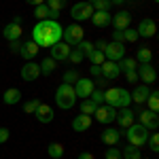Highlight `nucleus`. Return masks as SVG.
I'll use <instances>...</instances> for the list:
<instances>
[{
    "label": "nucleus",
    "instance_id": "f8f14e48",
    "mask_svg": "<svg viewBox=\"0 0 159 159\" xmlns=\"http://www.w3.org/2000/svg\"><path fill=\"white\" fill-rule=\"evenodd\" d=\"M136 32H138V36H142V38H151V36H155V32H157V24L151 17H144V19H140Z\"/></svg>",
    "mask_w": 159,
    "mask_h": 159
},
{
    "label": "nucleus",
    "instance_id": "20e7f679",
    "mask_svg": "<svg viewBox=\"0 0 159 159\" xmlns=\"http://www.w3.org/2000/svg\"><path fill=\"white\" fill-rule=\"evenodd\" d=\"M127 132H125V138H127V144H132V147H144L148 140V132L144 125H140V123H132L129 127H125Z\"/></svg>",
    "mask_w": 159,
    "mask_h": 159
},
{
    "label": "nucleus",
    "instance_id": "a211bd4d",
    "mask_svg": "<svg viewBox=\"0 0 159 159\" xmlns=\"http://www.w3.org/2000/svg\"><path fill=\"white\" fill-rule=\"evenodd\" d=\"M89 21L96 28H108L110 21H112V15H110V11H93V15L89 17Z\"/></svg>",
    "mask_w": 159,
    "mask_h": 159
},
{
    "label": "nucleus",
    "instance_id": "a18cd8bd",
    "mask_svg": "<svg viewBox=\"0 0 159 159\" xmlns=\"http://www.w3.org/2000/svg\"><path fill=\"white\" fill-rule=\"evenodd\" d=\"M9 136H11V132H9L7 127H0V144H4V142L9 140Z\"/></svg>",
    "mask_w": 159,
    "mask_h": 159
},
{
    "label": "nucleus",
    "instance_id": "49530a36",
    "mask_svg": "<svg viewBox=\"0 0 159 159\" xmlns=\"http://www.w3.org/2000/svg\"><path fill=\"white\" fill-rule=\"evenodd\" d=\"M19 47H21L19 40H11V43H9V51H11V53H19Z\"/></svg>",
    "mask_w": 159,
    "mask_h": 159
},
{
    "label": "nucleus",
    "instance_id": "ddd939ff",
    "mask_svg": "<svg viewBox=\"0 0 159 159\" xmlns=\"http://www.w3.org/2000/svg\"><path fill=\"white\" fill-rule=\"evenodd\" d=\"M110 25H112L115 30H125V28H129V25H132V13H129V11L115 13V15H112Z\"/></svg>",
    "mask_w": 159,
    "mask_h": 159
},
{
    "label": "nucleus",
    "instance_id": "37998d69",
    "mask_svg": "<svg viewBox=\"0 0 159 159\" xmlns=\"http://www.w3.org/2000/svg\"><path fill=\"white\" fill-rule=\"evenodd\" d=\"M106 159H123L121 157V151L119 148H115V147H108L106 148V155H104Z\"/></svg>",
    "mask_w": 159,
    "mask_h": 159
},
{
    "label": "nucleus",
    "instance_id": "c85d7f7f",
    "mask_svg": "<svg viewBox=\"0 0 159 159\" xmlns=\"http://www.w3.org/2000/svg\"><path fill=\"white\" fill-rule=\"evenodd\" d=\"M47 155H49L51 159H61L64 157V144H60V142H51L49 147H47Z\"/></svg>",
    "mask_w": 159,
    "mask_h": 159
},
{
    "label": "nucleus",
    "instance_id": "6ab92c4d",
    "mask_svg": "<svg viewBox=\"0 0 159 159\" xmlns=\"http://www.w3.org/2000/svg\"><path fill=\"white\" fill-rule=\"evenodd\" d=\"M100 138H102V142H104L106 147H117V142L121 140V132L115 129V127H106Z\"/></svg>",
    "mask_w": 159,
    "mask_h": 159
},
{
    "label": "nucleus",
    "instance_id": "c756f323",
    "mask_svg": "<svg viewBox=\"0 0 159 159\" xmlns=\"http://www.w3.org/2000/svg\"><path fill=\"white\" fill-rule=\"evenodd\" d=\"M121 157H123V159H142V153H140V148H138V147H132V144H127V147L123 148Z\"/></svg>",
    "mask_w": 159,
    "mask_h": 159
},
{
    "label": "nucleus",
    "instance_id": "c9c22d12",
    "mask_svg": "<svg viewBox=\"0 0 159 159\" xmlns=\"http://www.w3.org/2000/svg\"><path fill=\"white\" fill-rule=\"evenodd\" d=\"M83 60H85L83 51H79L76 47H74V49H70V55H68V61H70V64H81Z\"/></svg>",
    "mask_w": 159,
    "mask_h": 159
},
{
    "label": "nucleus",
    "instance_id": "423d86ee",
    "mask_svg": "<svg viewBox=\"0 0 159 159\" xmlns=\"http://www.w3.org/2000/svg\"><path fill=\"white\" fill-rule=\"evenodd\" d=\"M61 40L66 43V45H70V47H76L81 40H83V28L79 24H70L64 28V32H61Z\"/></svg>",
    "mask_w": 159,
    "mask_h": 159
},
{
    "label": "nucleus",
    "instance_id": "a19ab883",
    "mask_svg": "<svg viewBox=\"0 0 159 159\" xmlns=\"http://www.w3.org/2000/svg\"><path fill=\"white\" fill-rule=\"evenodd\" d=\"M89 100H91L96 106L104 104V91H102V89H93V91H91V96H89Z\"/></svg>",
    "mask_w": 159,
    "mask_h": 159
},
{
    "label": "nucleus",
    "instance_id": "de8ad7c7",
    "mask_svg": "<svg viewBox=\"0 0 159 159\" xmlns=\"http://www.w3.org/2000/svg\"><path fill=\"white\" fill-rule=\"evenodd\" d=\"M112 40H115V43H125V40H123V30H115V32H112Z\"/></svg>",
    "mask_w": 159,
    "mask_h": 159
},
{
    "label": "nucleus",
    "instance_id": "4be33fe9",
    "mask_svg": "<svg viewBox=\"0 0 159 159\" xmlns=\"http://www.w3.org/2000/svg\"><path fill=\"white\" fill-rule=\"evenodd\" d=\"M34 115H36V119L40 123H51L53 121V108H51L49 104H43V102H40Z\"/></svg>",
    "mask_w": 159,
    "mask_h": 159
},
{
    "label": "nucleus",
    "instance_id": "bb28decb",
    "mask_svg": "<svg viewBox=\"0 0 159 159\" xmlns=\"http://www.w3.org/2000/svg\"><path fill=\"white\" fill-rule=\"evenodd\" d=\"M138 64H151L153 60V51L148 49V47H140V49L136 51V57H134Z\"/></svg>",
    "mask_w": 159,
    "mask_h": 159
},
{
    "label": "nucleus",
    "instance_id": "9b49d317",
    "mask_svg": "<svg viewBox=\"0 0 159 159\" xmlns=\"http://www.w3.org/2000/svg\"><path fill=\"white\" fill-rule=\"evenodd\" d=\"M138 119H140V125H144L148 132H155L159 127V117H157V112H153V110H140L138 112Z\"/></svg>",
    "mask_w": 159,
    "mask_h": 159
},
{
    "label": "nucleus",
    "instance_id": "473e14b6",
    "mask_svg": "<svg viewBox=\"0 0 159 159\" xmlns=\"http://www.w3.org/2000/svg\"><path fill=\"white\" fill-rule=\"evenodd\" d=\"M87 60L91 61L93 66H100V64H104V61H106V57H104V53H102L100 49H93L89 55H87Z\"/></svg>",
    "mask_w": 159,
    "mask_h": 159
},
{
    "label": "nucleus",
    "instance_id": "dca6fc26",
    "mask_svg": "<svg viewBox=\"0 0 159 159\" xmlns=\"http://www.w3.org/2000/svg\"><path fill=\"white\" fill-rule=\"evenodd\" d=\"M38 76H40V66H38L36 61H25L24 66H21V79H24L25 83L28 81H36Z\"/></svg>",
    "mask_w": 159,
    "mask_h": 159
},
{
    "label": "nucleus",
    "instance_id": "0eeeda50",
    "mask_svg": "<svg viewBox=\"0 0 159 159\" xmlns=\"http://www.w3.org/2000/svg\"><path fill=\"white\" fill-rule=\"evenodd\" d=\"M102 53H104V57L108 61H119L121 57H125V45L110 40V43H106V47H104Z\"/></svg>",
    "mask_w": 159,
    "mask_h": 159
},
{
    "label": "nucleus",
    "instance_id": "4d7b16f0",
    "mask_svg": "<svg viewBox=\"0 0 159 159\" xmlns=\"http://www.w3.org/2000/svg\"><path fill=\"white\" fill-rule=\"evenodd\" d=\"M142 159H144V157H142Z\"/></svg>",
    "mask_w": 159,
    "mask_h": 159
},
{
    "label": "nucleus",
    "instance_id": "a878e982",
    "mask_svg": "<svg viewBox=\"0 0 159 159\" xmlns=\"http://www.w3.org/2000/svg\"><path fill=\"white\" fill-rule=\"evenodd\" d=\"M2 102H4L7 106L19 104V102H21V91H19L17 87H11V89H7V91H4V96H2Z\"/></svg>",
    "mask_w": 159,
    "mask_h": 159
},
{
    "label": "nucleus",
    "instance_id": "7ed1b4c3",
    "mask_svg": "<svg viewBox=\"0 0 159 159\" xmlns=\"http://www.w3.org/2000/svg\"><path fill=\"white\" fill-rule=\"evenodd\" d=\"M55 104L60 106L61 110H70L76 104V93H74V87L68 85V83H61L57 89H55Z\"/></svg>",
    "mask_w": 159,
    "mask_h": 159
},
{
    "label": "nucleus",
    "instance_id": "09e8293b",
    "mask_svg": "<svg viewBox=\"0 0 159 159\" xmlns=\"http://www.w3.org/2000/svg\"><path fill=\"white\" fill-rule=\"evenodd\" d=\"M89 72H91V76H96V79H102V70H100V66H93V64H91Z\"/></svg>",
    "mask_w": 159,
    "mask_h": 159
},
{
    "label": "nucleus",
    "instance_id": "f704fd0d",
    "mask_svg": "<svg viewBox=\"0 0 159 159\" xmlns=\"http://www.w3.org/2000/svg\"><path fill=\"white\" fill-rule=\"evenodd\" d=\"M96 108H98V106H96V104H93L89 98H85L83 102H81V112H83V115H93V112H96Z\"/></svg>",
    "mask_w": 159,
    "mask_h": 159
},
{
    "label": "nucleus",
    "instance_id": "f257e3e1",
    "mask_svg": "<svg viewBox=\"0 0 159 159\" xmlns=\"http://www.w3.org/2000/svg\"><path fill=\"white\" fill-rule=\"evenodd\" d=\"M61 28L60 21L53 19H40L34 28H32V40L36 43L38 47H53L55 43L61 40Z\"/></svg>",
    "mask_w": 159,
    "mask_h": 159
},
{
    "label": "nucleus",
    "instance_id": "6e6552de",
    "mask_svg": "<svg viewBox=\"0 0 159 159\" xmlns=\"http://www.w3.org/2000/svg\"><path fill=\"white\" fill-rule=\"evenodd\" d=\"M136 74H138V81H142V85L151 87L155 81H157V72H155V68H153L151 64H138Z\"/></svg>",
    "mask_w": 159,
    "mask_h": 159
},
{
    "label": "nucleus",
    "instance_id": "8fccbe9b",
    "mask_svg": "<svg viewBox=\"0 0 159 159\" xmlns=\"http://www.w3.org/2000/svg\"><path fill=\"white\" fill-rule=\"evenodd\" d=\"M125 79H127L129 83H138V74H136V70H129V72H125Z\"/></svg>",
    "mask_w": 159,
    "mask_h": 159
},
{
    "label": "nucleus",
    "instance_id": "b1692460",
    "mask_svg": "<svg viewBox=\"0 0 159 159\" xmlns=\"http://www.w3.org/2000/svg\"><path fill=\"white\" fill-rule=\"evenodd\" d=\"M2 36L7 38V40H9V43H11V40H19V36H21V25L19 24H7L4 25V30H2Z\"/></svg>",
    "mask_w": 159,
    "mask_h": 159
},
{
    "label": "nucleus",
    "instance_id": "e433bc0d",
    "mask_svg": "<svg viewBox=\"0 0 159 159\" xmlns=\"http://www.w3.org/2000/svg\"><path fill=\"white\" fill-rule=\"evenodd\" d=\"M66 2L68 0H45V4L49 7L51 11H57V13H61V9L66 7Z\"/></svg>",
    "mask_w": 159,
    "mask_h": 159
},
{
    "label": "nucleus",
    "instance_id": "603ef678",
    "mask_svg": "<svg viewBox=\"0 0 159 159\" xmlns=\"http://www.w3.org/2000/svg\"><path fill=\"white\" fill-rule=\"evenodd\" d=\"M104 47H106V40H98V43L93 45V49H100V51H104Z\"/></svg>",
    "mask_w": 159,
    "mask_h": 159
},
{
    "label": "nucleus",
    "instance_id": "412c9836",
    "mask_svg": "<svg viewBox=\"0 0 159 159\" xmlns=\"http://www.w3.org/2000/svg\"><path fill=\"white\" fill-rule=\"evenodd\" d=\"M91 127V115H76L72 119V129L74 132H87Z\"/></svg>",
    "mask_w": 159,
    "mask_h": 159
},
{
    "label": "nucleus",
    "instance_id": "72a5a7b5",
    "mask_svg": "<svg viewBox=\"0 0 159 159\" xmlns=\"http://www.w3.org/2000/svg\"><path fill=\"white\" fill-rule=\"evenodd\" d=\"M91 7H93V11H110V0H87Z\"/></svg>",
    "mask_w": 159,
    "mask_h": 159
},
{
    "label": "nucleus",
    "instance_id": "7c9ffc66",
    "mask_svg": "<svg viewBox=\"0 0 159 159\" xmlns=\"http://www.w3.org/2000/svg\"><path fill=\"white\" fill-rule=\"evenodd\" d=\"M38 66H40V74H51L53 70H55V66H57V64H55L53 57H45Z\"/></svg>",
    "mask_w": 159,
    "mask_h": 159
},
{
    "label": "nucleus",
    "instance_id": "9d476101",
    "mask_svg": "<svg viewBox=\"0 0 159 159\" xmlns=\"http://www.w3.org/2000/svg\"><path fill=\"white\" fill-rule=\"evenodd\" d=\"M93 115H96V121L98 123L110 125V123L115 121V117H117V108H112V106H108V104H100Z\"/></svg>",
    "mask_w": 159,
    "mask_h": 159
},
{
    "label": "nucleus",
    "instance_id": "4468645a",
    "mask_svg": "<svg viewBox=\"0 0 159 159\" xmlns=\"http://www.w3.org/2000/svg\"><path fill=\"white\" fill-rule=\"evenodd\" d=\"M51 49V55L49 57H53L55 61H64V60H68V55H70V45H66L64 40H60V43H55L53 47H49Z\"/></svg>",
    "mask_w": 159,
    "mask_h": 159
},
{
    "label": "nucleus",
    "instance_id": "f03ea898",
    "mask_svg": "<svg viewBox=\"0 0 159 159\" xmlns=\"http://www.w3.org/2000/svg\"><path fill=\"white\" fill-rule=\"evenodd\" d=\"M129 102H132V96L125 87H110L104 91V104L112 108H127Z\"/></svg>",
    "mask_w": 159,
    "mask_h": 159
},
{
    "label": "nucleus",
    "instance_id": "cd10ccee",
    "mask_svg": "<svg viewBox=\"0 0 159 159\" xmlns=\"http://www.w3.org/2000/svg\"><path fill=\"white\" fill-rule=\"evenodd\" d=\"M117 64H119V70H121L123 74L129 72V70H136V68H138V61H136L134 57H121V60L117 61Z\"/></svg>",
    "mask_w": 159,
    "mask_h": 159
},
{
    "label": "nucleus",
    "instance_id": "f3484780",
    "mask_svg": "<svg viewBox=\"0 0 159 159\" xmlns=\"http://www.w3.org/2000/svg\"><path fill=\"white\" fill-rule=\"evenodd\" d=\"M38 49H40V47H38L36 43L30 38V40L21 43V47H19V55H21L25 61H32V60H34V57L38 55Z\"/></svg>",
    "mask_w": 159,
    "mask_h": 159
},
{
    "label": "nucleus",
    "instance_id": "393cba45",
    "mask_svg": "<svg viewBox=\"0 0 159 159\" xmlns=\"http://www.w3.org/2000/svg\"><path fill=\"white\" fill-rule=\"evenodd\" d=\"M148 93H151V87L148 85H136V89L129 96H132V100H134L136 104H144L147 98H148Z\"/></svg>",
    "mask_w": 159,
    "mask_h": 159
},
{
    "label": "nucleus",
    "instance_id": "58836bf2",
    "mask_svg": "<svg viewBox=\"0 0 159 159\" xmlns=\"http://www.w3.org/2000/svg\"><path fill=\"white\" fill-rule=\"evenodd\" d=\"M138 38H140V36H138V32H136V30L132 28V25L123 30V40H127V43H136Z\"/></svg>",
    "mask_w": 159,
    "mask_h": 159
},
{
    "label": "nucleus",
    "instance_id": "5701e85b",
    "mask_svg": "<svg viewBox=\"0 0 159 159\" xmlns=\"http://www.w3.org/2000/svg\"><path fill=\"white\" fill-rule=\"evenodd\" d=\"M115 121L119 123L123 129H125V127H129V125L134 123V110H129V108H121L119 112H117Z\"/></svg>",
    "mask_w": 159,
    "mask_h": 159
},
{
    "label": "nucleus",
    "instance_id": "1a4fd4ad",
    "mask_svg": "<svg viewBox=\"0 0 159 159\" xmlns=\"http://www.w3.org/2000/svg\"><path fill=\"white\" fill-rule=\"evenodd\" d=\"M74 93H76V98H89L91 96V91L96 89V81L93 79H83V76H79V81L74 83Z\"/></svg>",
    "mask_w": 159,
    "mask_h": 159
},
{
    "label": "nucleus",
    "instance_id": "aec40b11",
    "mask_svg": "<svg viewBox=\"0 0 159 159\" xmlns=\"http://www.w3.org/2000/svg\"><path fill=\"white\" fill-rule=\"evenodd\" d=\"M34 15L38 17V21H40V19H53V21H57V17H60V13H57V11H51L45 2H43V4H38V7H34Z\"/></svg>",
    "mask_w": 159,
    "mask_h": 159
},
{
    "label": "nucleus",
    "instance_id": "864d4df0",
    "mask_svg": "<svg viewBox=\"0 0 159 159\" xmlns=\"http://www.w3.org/2000/svg\"><path fill=\"white\" fill-rule=\"evenodd\" d=\"M25 2H28V4H32V7H38V4H43L45 0H25Z\"/></svg>",
    "mask_w": 159,
    "mask_h": 159
},
{
    "label": "nucleus",
    "instance_id": "5fc2aeb1",
    "mask_svg": "<svg viewBox=\"0 0 159 159\" xmlns=\"http://www.w3.org/2000/svg\"><path fill=\"white\" fill-rule=\"evenodd\" d=\"M125 0H110V4H117V7H121Z\"/></svg>",
    "mask_w": 159,
    "mask_h": 159
},
{
    "label": "nucleus",
    "instance_id": "ea45409f",
    "mask_svg": "<svg viewBox=\"0 0 159 159\" xmlns=\"http://www.w3.org/2000/svg\"><path fill=\"white\" fill-rule=\"evenodd\" d=\"M76 49L79 51H83V55H89V53H91V51H93V43H89V40H85V38H83V40H81V43H79V45H76Z\"/></svg>",
    "mask_w": 159,
    "mask_h": 159
},
{
    "label": "nucleus",
    "instance_id": "6e6d98bb",
    "mask_svg": "<svg viewBox=\"0 0 159 159\" xmlns=\"http://www.w3.org/2000/svg\"><path fill=\"white\" fill-rule=\"evenodd\" d=\"M155 2H157V0H155Z\"/></svg>",
    "mask_w": 159,
    "mask_h": 159
},
{
    "label": "nucleus",
    "instance_id": "c03bdc74",
    "mask_svg": "<svg viewBox=\"0 0 159 159\" xmlns=\"http://www.w3.org/2000/svg\"><path fill=\"white\" fill-rule=\"evenodd\" d=\"M79 81V74L74 72V70H68V72L64 74V83H68V85H74Z\"/></svg>",
    "mask_w": 159,
    "mask_h": 159
},
{
    "label": "nucleus",
    "instance_id": "2eb2a0df",
    "mask_svg": "<svg viewBox=\"0 0 159 159\" xmlns=\"http://www.w3.org/2000/svg\"><path fill=\"white\" fill-rule=\"evenodd\" d=\"M100 70H102V79L104 81H115L119 74H121V70H119V64L117 61H104V64H100Z\"/></svg>",
    "mask_w": 159,
    "mask_h": 159
},
{
    "label": "nucleus",
    "instance_id": "2f4dec72",
    "mask_svg": "<svg viewBox=\"0 0 159 159\" xmlns=\"http://www.w3.org/2000/svg\"><path fill=\"white\" fill-rule=\"evenodd\" d=\"M144 104L148 106V110H153V112H157V110H159V93H157V91H151Z\"/></svg>",
    "mask_w": 159,
    "mask_h": 159
},
{
    "label": "nucleus",
    "instance_id": "4c0bfd02",
    "mask_svg": "<svg viewBox=\"0 0 159 159\" xmlns=\"http://www.w3.org/2000/svg\"><path fill=\"white\" fill-rule=\"evenodd\" d=\"M148 148L153 151V153H157L159 151V134L157 132H153V134H148V140H147Z\"/></svg>",
    "mask_w": 159,
    "mask_h": 159
},
{
    "label": "nucleus",
    "instance_id": "39448f33",
    "mask_svg": "<svg viewBox=\"0 0 159 159\" xmlns=\"http://www.w3.org/2000/svg\"><path fill=\"white\" fill-rule=\"evenodd\" d=\"M91 15H93V7H91L87 0H83V2H76V4H72V9H70V17H72L74 24L87 21Z\"/></svg>",
    "mask_w": 159,
    "mask_h": 159
},
{
    "label": "nucleus",
    "instance_id": "79ce46f5",
    "mask_svg": "<svg viewBox=\"0 0 159 159\" xmlns=\"http://www.w3.org/2000/svg\"><path fill=\"white\" fill-rule=\"evenodd\" d=\"M38 104H40V100H30V102H25L24 104V112H28V115H34L38 108Z\"/></svg>",
    "mask_w": 159,
    "mask_h": 159
},
{
    "label": "nucleus",
    "instance_id": "3c124183",
    "mask_svg": "<svg viewBox=\"0 0 159 159\" xmlns=\"http://www.w3.org/2000/svg\"><path fill=\"white\" fill-rule=\"evenodd\" d=\"M76 159H93V155L87 153V151H83V153H79V157H76Z\"/></svg>",
    "mask_w": 159,
    "mask_h": 159
}]
</instances>
